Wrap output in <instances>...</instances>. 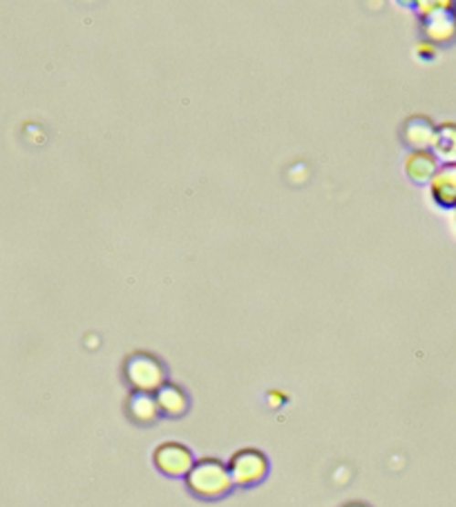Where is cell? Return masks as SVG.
Instances as JSON below:
<instances>
[{"mask_svg": "<svg viewBox=\"0 0 456 507\" xmlns=\"http://www.w3.org/2000/svg\"><path fill=\"white\" fill-rule=\"evenodd\" d=\"M434 157L443 159L448 165L456 164V123H443L434 134Z\"/></svg>", "mask_w": 456, "mask_h": 507, "instance_id": "obj_10", "label": "cell"}, {"mask_svg": "<svg viewBox=\"0 0 456 507\" xmlns=\"http://www.w3.org/2000/svg\"><path fill=\"white\" fill-rule=\"evenodd\" d=\"M454 16H456V14H454Z\"/></svg>", "mask_w": 456, "mask_h": 507, "instance_id": "obj_13", "label": "cell"}, {"mask_svg": "<svg viewBox=\"0 0 456 507\" xmlns=\"http://www.w3.org/2000/svg\"><path fill=\"white\" fill-rule=\"evenodd\" d=\"M420 9H428L423 14L425 16V34L432 41H450L456 34V16L452 12H448V3H428L419 5Z\"/></svg>", "mask_w": 456, "mask_h": 507, "instance_id": "obj_5", "label": "cell"}, {"mask_svg": "<svg viewBox=\"0 0 456 507\" xmlns=\"http://www.w3.org/2000/svg\"><path fill=\"white\" fill-rule=\"evenodd\" d=\"M405 170L414 182H432L436 170H439V159L429 150H414L405 162Z\"/></svg>", "mask_w": 456, "mask_h": 507, "instance_id": "obj_7", "label": "cell"}, {"mask_svg": "<svg viewBox=\"0 0 456 507\" xmlns=\"http://www.w3.org/2000/svg\"><path fill=\"white\" fill-rule=\"evenodd\" d=\"M123 374L128 383L134 386V391L143 394H154L164 383H166V371L162 363L150 354H133L125 360Z\"/></svg>", "mask_w": 456, "mask_h": 507, "instance_id": "obj_2", "label": "cell"}, {"mask_svg": "<svg viewBox=\"0 0 456 507\" xmlns=\"http://www.w3.org/2000/svg\"><path fill=\"white\" fill-rule=\"evenodd\" d=\"M186 485L193 494L202 499H219L228 494L233 479H230L228 465L219 459H199L186 474Z\"/></svg>", "mask_w": 456, "mask_h": 507, "instance_id": "obj_1", "label": "cell"}, {"mask_svg": "<svg viewBox=\"0 0 456 507\" xmlns=\"http://www.w3.org/2000/svg\"><path fill=\"white\" fill-rule=\"evenodd\" d=\"M228 471L233 485H255L267 476L269 460L260 449H239L228 460Z\"/></svg>", "mask_w": 456, "mask_h": 507, "instance_id": "obj_3", "label": "cell"}, {"mask_svg": "<svg viewBox=\"0 0 456 507\" xmlns=\"http://www.w3.org/2000/svg\"><path fill=\"white\" fill-rule=\"evenodd\" d=\"M154 400H157V407L162 414L166 416H182L184 411L188 409V398L184 394L182 386L173 385V383H164L154 391Z\"/></svg>", "mask_w": 456, "mask_h": 507, "instance_id": "obj_6", "label": "cell"}, {"mask_svg": "<svg viewBox=\"0 0 456 507\" xmlns=\"http://www.w3.org/2000/svg\"><path fill=\"white\" fill-rule=\"evenodd\" d=\"M193 463V451L182 443H164L154 449V465L168 476H186Z\"/></svg>", "mask_w": 456, "mask_h": 507, "instance_id": "obj_4", "label": "cell"}, {"mask_svg": "<svg viewBox=\"0 0 456 507\" xmlns=\"http://www.w3.org/2000/svg\"><path fill=\"white\" fill-rule=\"evenodd\" d=\"M405 143L412 145L414 150H428L434 143L436 128L428 117H412L405 123Z\"/></svg>", "mask_w": 456, "mask_h": 507, "instance_id": "obj_8", "label": "cell"}, {"mask_svg": "<svg viewBox=\"0 0 456 507\" xmlns=\"http://www.w3.org/2000/svg\"><path fill=\"white\" fill-rule=\"evenodd\" d=\"M432 195L440 206H456V165H443L432 177Z\"/></svg>", "mask_w": 456, "mask_h": 507, "instance_id": "obj_9", "label": "cell"}, {"mask_svg": "<svg viewBox=\"0 0 456 507\" xmlns=\"http://www.w3.org/2000/svg\"><path fill=\"white\" fill-rule=\"evenodd\" d=\"M347 507H365V505H358V503H354V505H347Z\"/></svg>", "mask_w": 456, "mask_h": 507, "instance_id": "obj_12", "label": "cell"}, {"mask_svg": "<svg viewBox=\"0 0 456 507\" xmlns=\"http://www.w3.org/2000/svg\"><path fill=\"white\" fill-rule=\"evenodd\" d=\"M128 414L133 416V420H137V423H143V425L153 423V420L159 416L157 400H154L153 394L134 391V394L128 398Z\"/></svg>", "mask_w": 456, "mask_h": 507, "instance_id": "obj_11", "label": "cell"}]
</instances>
